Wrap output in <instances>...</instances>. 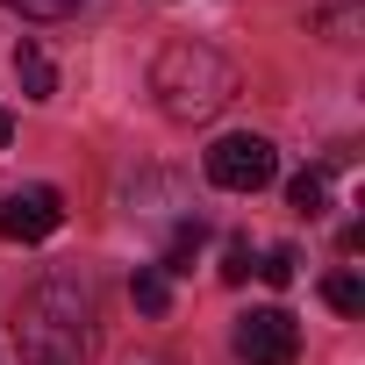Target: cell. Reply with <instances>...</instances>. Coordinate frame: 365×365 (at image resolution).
<instances>
[{
    "instance_id": "52a82bcc",
    "label": "cell",
    "mask_w": 365,
    "mask_h": 365,
    "mask_svg": "<svg viewBox=\"0 0 365 365\" xmlns=\"http://www.w3.org/2000/svg\"><path fill=\"white\" fill-rule=\"evenodd\" d=\"M15 79H22V93H29V101H51V93H58V65H51L36 43H22V51H15Z\"/></svg>"
},
{
    "instance_id": "30bf717a",
    "label": "cell",
    "mask_w": 365,
    "mask_h": 365,
    "mask_svg": "<svg viewBox=\"0 0 365 365\" xmlns=\"http://www.w3.org/2000/svg\"><path fill=\"white\" fill-rule=\"evenodd\" d=\"M287 201H294L301 215H322V208H329V172H322V165L294 172V179H287Z\"/></svg>"
},
{
    "instance_id": "8fae6325",
    "label": "cell",
    "mask_w": 365,
    "mask_h": 365,
    "mask_svg": "<svg viewBox=\"0 0 365 365\" xmlns=\"http://www.w3.org/2000/svg\"><path fill=\"white\" fill-rule=\"evenodd\" d=\"M322 301H329L336 315H365V279H358V272H329V279H322Z\"/></svg>"
},
{
    "instance_id": "7c38bea8",
    "label": "cell",
    "mask_w": 365,
    "mask_h": 365,
    "mask_svg": "<svg viewBox=\"0 0 365 365\" xmlns=\"http://www.w3.org/2000/svg\"><path fill=\"white\" fill-rule=\"evenodd\" d=\"M251 272H258L265 287H294V272H301V251H294V244H272V251H265Z\"/></svg>"
},
{
    "instance_id": "9c48e42d",
    "label": "cell",
    "mask_w": 365,
    "mask_h": 365,
    "mask_svg": "<svg viewBox=\"0 0 365 365\" xmlns=\"http://www.w3.org/2000/svg\"><path fill=\"white\" fill-rule=\"evenodd\" d=\"M129 301H136L143 315H165V308H172V279H165L158 265H136V272H129Z\"/></svg>"
},
{
    "instance_id": "6da1fadb",
    "label": "cell",
    "mask_w": 365,
    "mask_h": 365,
    "mask_svg": "<svg viewBox=\"0 0 365 365\" xmlns=\"http://www.w3.org/2000/svg\"><path fill=\"white\" fill-rule=\"evenodd\" d=\"M93 287L79 272H43L15 308L22 365H93Z\"/></svg>"
},
{
    "instance_id": "8992f818",
    "label": "cell",
    "mask_w": 365,
    "mask_h": 365,
    "mask_svg": "<svg viewBox=\"0 0 365 365\" xmlns=\"http://www.w3.org/2000/svg\"><path fill=\"white\" fill-rule=\"evenodd\" d=\"M308 22H315L329 43H358V29H365V0H308Z\"/></svg>"
},
{
    "instance_id": "277c9868",
    "label": "cell",
    "mask_w": 365,
    "mask_h": 365,
    "mask_svg": "<svg viewBox=\"0 0 365 365\" xmlns=\"http://www.w3.org/2000/svg\"><path fill=\"white\" fill-rule=\"evenodd\" d=\"M237 358L244 365H294L301 358V322L287 308H251L237 322Z\"/></svg>"
},
{
    "instance_id": "ba28073f",
    "label": "cell",
    "mask_w": 365,
    "mask_h": 365,
    "mask_svg": "<svg viewBox=\"0 0 365 365\" xmlns=\"http://www.w3.org/2000/svg\"><path fill=\"white\" fill-rule=\"evenodd\" d=\"M201 237H208V222H201V215H187V222L172 230V251L158 258V272H165V279H172V272H194V251H201Z\"/></svg>"
},
{
    "instance_id": "3957f363",
    "label": "cell",
    "mask_w": 365,
    "mask_h": 365,
    "mask_svg": "<svg viewBox=\"0 0 365 365\" xmlns=\"http://www.w3.org/2000/svg\"><path fill=\"white\" fill-rule=\"evenodd\" d=\"M272 172H279V150L265 136H251V129H237V136H222L208 150V179L222 194H258V187H272Z\"/></svg>"
},
{
    "instance_id": "5b68a950",
    "label": "cell",
    "mask_w": 365,
    "mask_h": 365,
    "mask_svg": "<svg viewBox=\"0 0 365 365\" xmlns=\"http://www.w3.org/2000/svg\"><path fill=\"white\" fill-rule=\"evenodd\" d=\"M65 230V194L58 187H15L0 201V237L8 244H43Z\"/></svg>"
},
{
    "instance_id": "9a60e30c",
    "label": "cell",
    "mask_w": 365,
    "mask_h": 365,
    "mask_svg": "<svg viewBox=\"0 0 365 365\" xmlns=\"http://www.w3.org/2000/svg\"><path fill=\"white\" fill-rule=\"evenodd\" d=\"M8 143H15V115H8V108H0V150H8Z\"/></svg>"
},
{
    "instance_id": "4fadbf2b",
    "label": "cell",
    "mask_w": 365,
    "mask_h": 365,
    "mask_svg": "<svg viewBox=\"0 0 365 365\" xmlns=\"http://www.w3.org/2000/svg\"><path fill=\"white\" fill-rule=\"evenodd\" d=\"M0 8H15V15H29V22H65V15L86 8V0H0Z\"/></svg>"
},
{
    "instance_id": "5bb4252c",
    "label": "cell",
    "mask_w": 365,
    "mask_h": 365,
    "mask_svg": "<svg viewBox=\"0 0 365 365\" xmlns=\"http://www.w3.org/2000/svg\"><path fill=\"white\" fill-rule=\"evenodd\" d=\"M222 279H230V287L251 279V244H244V237H230V251H222Z\"/></svg>"
},
{
    "instance_id": "7a4b0ae2",
    "label": "cell",
    "mask_w": 365,
    "mask_h": 365,
    "mask_svg": "<svg viewBox=\"0 0 365 365\" xmlns=\"http://www.w3.org/2000/svg\"><path fill=\"white\" fill-rule=\"evenodd\" d=\"M237 65L215 51V43H201V36H172L158 58H150V93H158V108H165V122H179V129H194V122H215L230 101H237Z\"/></svg>"
}]
</instances>
